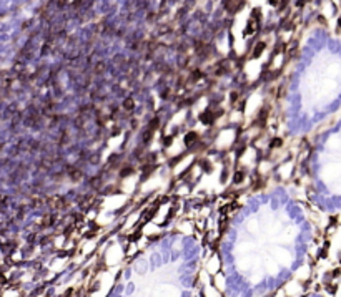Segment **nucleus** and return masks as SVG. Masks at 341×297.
<instances>
[{"label": "nucleus", "instance_id": "obj_31", "mask_svg": "<svg viewBox=\"0 0 341 297\" xmlns=\"http://www.w3.org/2000/svg\"><path fill=\"white\" fill-rule=\"evenodd\" d=\"M78 158H80V159H85V158H87V151H85V149L80 151V156H78Z\"/></svg>", "mask_w": 341, "mask_h": 297}, {"label": "nucleus", "instance_id": "obj_23", "mask_svg": "<svg viewBox=\"0 0 341 297\" xmlns=\"http://www.w3.org/2000/svg\"><path fill=\"white\" fill-rule=\"evenodd\" d=\"M122 133V128L120 126H113V130H111V136H117Z\"/></svg>", "mask_w": 341, "mask_h": 297}, {"label": "nucleus", "instance_id": "obj_27", "mask_svg": "<svg viewBox=\"0 0 341 297\" xmlns=\"http://www.w3.org/2000/svg\"><path fill=\"white\" fill-rule=\"evenodd\" d=\"M245 148H246L245 144H242V146H240V149H236V156H238V158H240V156H243V153H245Z\"/></svg>", "mask_w": 341, "mask_h": 297}, {"label": "nucleus", "instance_id": "obj_20", "mask_svg": "<svg viewBox=\"0 0 341 297\" xmlns=\"http://www.w3.org/2000/svg\"><path fill=\"white\" fill-rule=\"evenodd\" d=\"M172 143H173V135H172V136H165V139H163V144H165V146H170Z\"/></svg>", "mask_w": 341, "mask_h": 297}, {"label": "nucleus", "instance_id": "obj_15", "mask_svg": "<svg viewBox=\"0 0 341 297\" xmlns=\"http://www.w3.org/2000/svg\"><path fill=\"white\" fill-rule=\"evenodd\" d=\"M198 163H200V165L203 166V170L207 171V173H211V171H213V166H211V165H210V163H208L207 159H200Z\"/></svg>", "mask_w": 341, "mask_h": 297}, {"label": "nucleus", "instance_id": "obj_21", "mask_svg": "<svg viewBox=\"0 0 341 297\" xmlns=\"http://www.w3.org/2000/svg\"><path fill=\"white\" fill-rule=\"evenodd\" d=\"M120 158H122V156L115 153V154H111V156H110V158H108V163H110V165H111V163H115V161H118Z\"/></svg>", "mask_w": 341, "mask_h": 297}, {"label": "nucleus", "instance_id": "obj_28", "mask_svg": "<svg viewBox=\"0 0 341 297\" xmlns=\"http://www.w3.org/2000/svg\"><path fill=\"white\" fill-rule=\"evenodd\" d=\"M226 226H228V219H221V224H220V231L226 229Z\"/></svg>", "mask_w": 341, "mask_h": 297}, {"label": "nucleus", "instance_id": "obj_26", "mask_svg": "<svg viewBox=\"0 0 341 297\" xmlns=\"http://www.w3.org/2000/svg\"><path fill=\"white\" fill-rule=\"evenodd\" d=\"M230 100H231V103H233V105L236 103V100H238V91H233V93H231Z\"/></svg>", "mask_w": 341, "mask_h": 297}, {"label": "nucleus", "instance_id": "obj_24", "mask_svg": "<svg viewBox=\"0 0 341 297\" xmlns=\"http://www.w3.org/2000/svg\"><path fill=\"white\" fill-rule=\"evenodd\" d=\"M181 158H183V154H180V156H176V158H173V159H170V166H175L176 163H178Z\"/></svg>", "mask_w": 341, "mask_h": 297}, {"label": "nucleus", "instance_id": "obj_2", "mask_svg": "<svg viewBox=\"0 0 341 297\" xmlns=\"http://www.w3.org/2000/svg\"><path fill=\"white\" fill-rule=\"evenodd\" d=\"M196 141H198V135L195 131H190V133H186V135H185V146L190 148L191 144L196 143Z\"/></svg>", "mask_w": 341, "mask_h": 297}, {"label": "nucleus", "instance_id": "obj_18", "mask_svg": "<svg viewBox=\"0 0 341 297\" xmlns=\"http://www.w3.org/2000/svg\"><path fill=\"white\" fill-rule=\"evenodd\" d=\"M140 236H142V231L138 229L137 232H133V236H130L128 239H130V241H137V239H140Z\"/></svg>", "mask_w": 341, "mask_h": 297}, {"label": "nucleus", "instance_id": "obj_4", "mask_svg": "<svg viewBox=\"0 0 341 297\" xmlns=\"http://www.w3.org/2000/svg\"><path fill=\"white\" fill-rule=\"evenodd\" d=\"M211 115H213V113H211ZM211 115H210V110H207V111L200 116V120H202L205 125H211V121H213V116H211Z\"/></svg>", "mask_w": 341, "mask_h": 297}, {"label": "nucleus", "instance_id": "obj_14", "mask_svg": "<svg viewBox=\"0 0 341 297\" xmlns=\"http://www.w3.org/2000/svg\"><path fill=\"white\" fill-rule=\"evenodd\" d=\"M105 68H107V65H105V62H98L95 67H93V72H95V75H100L102 72H105Z\"/></svg>", "mask_w": 341, "mask_h": 297}, {"label": "nucleus", "instance_id": "obj_3", "mask_svg": "<svg viewBox=\"0 0 341 297\" xmlns=\"http://www.w3.org/2000/svg\"><path fill=\"white\" fill-rule=\"evenodd\" d=\"M264 48H266V43H264V42L256 43V46H255V51L251 53V57H253V58H258V57H260V55L263 53V50H264Z\"/></svg>", "mask_w": 341, "mask_h": 297}, {"label": "nucleus", "instance_id": "obj_30", "mask_svg": "<svg viewBox=\"0 0 341 297\" xmlns=\"http://www.w3.org/2000/svg\"><path fill=\"white\" fill-rule=\"evenodd\" d=\"M156 159V153H150V156L146 158V161H155Z\"/></svg>", "mask_w": 341, "mask_h": 297}, {"label": "nucleus", "instance_id": "obj_25", "mask_svg": "<svg viewBox=\"0 0 341 297\" xmlns=\"http://www.w3.org/2000/svg\"><path fill=\"white\" fill-rule=\"evenodd\" d=\"M260 14H261V10H260V8H255V10H253V14H251V17H250V19H253V20H255V19H258V17H260Z\"/></svg>", "mask_w": 341, "mask_h": 297}, {"label": "nucleus", "instance_id": "obj_7", "mask_svg": "<svg viewBox=\"0 0 341 297\" xmlns=\"http://www.w3.org/2000/svg\"><path fill=\"white\" fill-rule=\"evenodd\" d=\"M135 173V168L133 166H125L123 170H120V176L122 178H127V176H130V174H133Z\"/></svg>", "mask_w": 341, "mask_h": 297}, {"label": "nucleus", "instance_id": "obj_5", "mask_svg": "<svg viewBox=\"0 0 341 297\" xmlns=\"http://www.w3.org/2000/svg\"><path fill=\"white\" fill-rule=\"evenodd\" d=\"M133 108H135L133 98H125V101H123V110H127V111H132Z\"/></svg>", "mask_w": 341, "mask_h": 297}, {"label": "nucleus", "instance_id": "obj_6", "mask_svg": "<svg viewBox=\"0 0 341 297\" xmlns=\"http://www.w3.org/2000/svg\"><path fill=\"white\" fill-rule=\"evenodd\" d=\"M88 184H90L93 189H98L100 186H102V176H95V178H92Z\"/></svg>", "mask_w": 341, "mask_h": 297}, {"label": "nucleus", "instance_id": "obj_10", "mask_svg": "<svg viewBox=\"0 0 341 297\" xmlns=\"http://www.w3.org/2000/svg\"><path fill=\"white\" fill-rule=\"evenodd\" d=\"M75 126H77V130H83V126H85V116L78 115L77 118H75Z\"/></svg>", "mask_w": 341, "mask_h": 297}, {"label": "nucleus", "instance_id": "obj_32", "mask_svg": "<svg viewBox=\"0 0 341 297\" xmlns=\"http://www.w3.org/2000/svg\"><path fill=\"white\" fill-rule=\"evenodd\" d=\"M93 236H95V232H93V231H88L87 234H85V237H88V239H90V237H93Z\"/></svg>", "mask_w": 341, "mask_h": 297}, {"label": "nucleus", "instance_id": "obj_11", "mask_svg": "<svg viewBox=\"0 0 341 297\" xmlns=\"http://www.w3.org/2000/svg\"><path fill=\"white\" fill-rule=\"evenodd\" d=\"M266 118H268V108H263L260 111V115H258V123L263 125L264 121H266Z\"/></svg>", "mask_w": 341, "mask_h": 297}, {"label": "nucleus", "instance_id": "obj_22", "mask_svg": "<svg viewBox=\"0 0 341 297\" xmlns=\"http://www.w3.org/2000/svg\"><path fill=\"white\" fill-rule=\"evenodd\" d=\"M140 45H142V42H133V43L130 45V50H133V51L140 50Z\"/></svg>", "mask_w": 341, "mask_h": 297}, {"label": "nucleus", "instance_id": "obj_19", "mask_svg": "<svg viewBox=\"0 0 341 297\" xmlns=\"http://www.w3.org/2000/svg\"><path fill=\"white\" fill-rule=\"evenodd\" d=\"M63 143H68V135H67V131H62V136H60V144H63Z\"/></svg>", "mask_w": 341, "mask_h": 297}, {"label": "nucleus", "instance_id": "obj_16", "mask_svg": "<svg viewBox=\"0 0 341 297\" xmlns=\"http://www.w3.org/2000/svg\"><path fill=\"white\" fill-rule=\"evenodd\" d=\"M280 146H283V139L281 138H273L271 143H270V148H280Z\"/></svg>", "mask_w": 341, "mask_h": 297}, {"label": "nucleus", "instance_id": "obj_17", "mask_svg": "<svg viewBox=\"0 0 341 297\" xmlns=\"http://www.w3.org/2000/svg\"><path fill=\"white\" fill-rule=\"evenodd\" d=\"M115 62H117V65L125 67V58H123L122 55H117V57H115Z\"/></svg>", "mask_w": 341, "mask_h": 297}, {"label": "nucleus", "instance_id": "obj_8", "mask_svg": "<svg viewBox=\"0 0 341 297\" xmlns=\"http://www.w3.org/2000/svg\"><path fill=\"white\" fill-rule=\"evenodd\" d=\"M203 78V72L202 70H193V73H191V77H190V81H198V80H202Z\"/></svg>", "mask_w": 341, "mask_h": 297}, {"label": "nucleus", "instance_id": "obj_29", "mask_svg": "<svg viewBox=\"0 0 341 297\" xmlns=\"http://www.w3.org/2000/svg\"><path fill=\"white\" fill-rule=\"evenodd\" d=\"M226 178H228V170H223V173H221V183H225Z\"/></svg>", "mask_w": 341, "mask_h": 297}, {"label": "nucleus", "instance_id": "obj_9", "mask_svg": "<svg viewBox=\"0 0 341 297\" xmlns=\"http://www.w3.org/2000/svg\"><path fill=\"white\" fill-rule=\"evenodd\" d=\"M151 138H153V131L146 130V131L143 133V146H146V144L151 143Z\"/></svg>", "mask_w": 341, "mask_h": 297}, {"label": "nucleus", "instance_id": "obj_1", "mask_svg": "<svg viewBox=\"0 0 341 297\" xmlns=\"http://www.w3.org/2000/svg\"><path fill=\"white\" fill-rule=\"evenodd\" d=\"M67 173L70 174V178H72L73 181H78V179L83 178V171L75 168V166H67Z\"/></svg>", "mask_w": 341, "mask_h": 297}, {"label": "nucleus", "instance_id": "obj_13", "mask_svg": "<svg viewBox=\"0 0 341 297\" xmlns=\"http://www.w3.org/2000/svg\"><path fill=\"white\" fill-rule=\"evenodd\" d=\"M158 126H160V118H158V116H155V118L148 123V130H150V131H155Z\"/></svg>", "mask_w": 341, "mask_h": 297}, {"label": "nucleus", "instance_id": "obj_12", "mask_svg": "<svg viewBox=\"0 0 341 297\" xmlns=\"http://www.w3.org/2000/svg\"><path fill=\"white\" fill-rule=\"evenodd\" d=\"M243 179H245V173L243 171H236V173H235V176H233V183L235 184L243 183Z\"/></svg>", "mask_w": 341, "mask_h": 297}]
</instances>
